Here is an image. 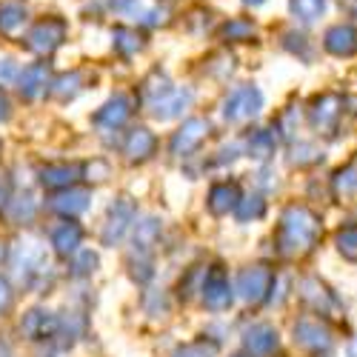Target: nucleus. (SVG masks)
<instances>
[{
    "label": "nucleus",
    "instance_id": "26",
    "mask_svg": "<svg viewBox=\"0 0 357 357\" xmlns=\"http://www.w3.org/2000/svg\"><path fill=\"white\" fill-rule=\"evenodd\" d=\"M49 86H52V95L57 100H72L83 89V75L80 72H69V75H61L57 80H52Z\"/></svg>",
    "mask_w": 357,
    "mask_h": 357
},
{
    "label": "nucleus",
    "instance_id": "22",
    "mask_svg": "<svg viewBox=\"0 0 357 357\" xmlns=\"http://www.w3.org/2000/svg\"><path fill=\"white\" fill-rule=\"evenodd\" d=\"M218 35H220L223 43H249L257 35V26H255L252 17H231L220 26Z\"/></svg>",
    "mask_w": 357,
    "mask_h": 357
},
{
    "label": "nucleus",
    "instance_id": "20",
    "mask_svg": "<svg viewBox=\"0 0 357 357\" xmlns=\"http://www.w3.org/2000/svg\"><path fill=\"white\" fill-rule=\"evenodd\" d=\"M80 241H83V229L75 220H63L61 226L52 231V246H54V252L61 255V257L75 255L77 246H80Z\"/></svg>",
    "mask_w": 357,
    "mask_h": 357
},
{
    "label": "nucleus",
    "instance_id": "5",
    "mask_svg": "<svg viewBox=\"0 0 357 357\" xmlns=\"http://www.w3.org/2000/svg\"><path fill=\"white\" fill-rule=\"evenodd\" d=\"M137 215V206L132 197L121 195L112 206H109V215H106V226H103V246H114L123 241V234L129 231L132 220Z\"/></svg>",
    "mask_w": 357,
    "mask_h": 357
},
{
    "label": "nucleus",
    "instance_id": "10",
    "mask_svg": "<svg viewBox=\"0 0 357 357\" xmlns=\"http://www.w3.org/2000/svg\"><path fill=\"white\" fill-rule=\"evenodd\" d=\"M132 117V98L129 95H114L112 100H106L98 114H95V126L98 129H121Z\"/></svg>",
    "mask_w": 357,
    "mask_h": 357
},
{
    "label": "nucleus",
    "instance_id": "32",
    "mask_svg": "<svg viewBox=\"0 0 357 357\" xmlns=\"http://www.w3.org/2000/svg\"><path fill=\"white\" fill-rule=\"evenodd\" d=\"M266 212V203L260 197H246L237 203V218L241 220H249V218H260Z\"/></svg>",
    "mask_w": 357,
    "mask_h": 357
},
{
    "label": "nucleus",
    "instance_id": "4",
    "mask_svg": "<svg viewBox=\"0 0 357 357\" xmlns=\"http://www.w3.org/2000/svg\"><path fill=\"white\" fill-rule=\"evenodd\" d=\"M263 109V95L260 89L246 83V86H237L234 92L226 98L223 103V117L231 123H243V121H252V117Z\"/></svg>",
    "mask_w": 357,
    "mask_h": 357
},
{
    "label": "nucleus",
    "instance_id": "37",
    "mask_svg": "<svg viewBox=\"0 0 357 357\" xmlns=\"http://www.w3.org/2000/svg\"><path fill=\"white\" fill-rule=\"evenodd\" d=\"M246 6H260V3H266V0H243Z\"/></svg>",
    "mask_w": 357,
    "mask_h": 357
},
{
    "label": "nucleus",
    "instance_id": "18",
    "mask_svg": "<svg viewBox=\"0 0 357 357\" xmlns=\"http://www.w3.org/2000/svg\"><path fill=\"white\" fill-rule=\"evenodd\" d=\"M26 23H29V9L23 6V0H0V35L15 38Z\"/></svg>",
    "mask_w": 357,
    "mask_h": 357
},
{
    "label": "nucleus",
    "instance_id": "28",
    "mask_svg": "<svg viewBox=\"0 0 357 357\" xmlns=\"http://www.w3.org/2000/svg\"><path fill=\"white\" fill-rule=\"evenodd\" d=\"M272 152H275V137H272L269 132H255V135L249 137V155H252V158L266 160Z\"/></svg>",
    "mask_w": 357,
    "mask_h": 357
},
{
    "label": "nucleus",
    "instance_id": "31",
    "mask_svg": "<svg viewBox=\"0 0 357 357\" xmlns=\"http://www.w3.org/2000/svg\"><path fill=\"white\" fill-rule=\"evenodd\" d=\"M98 269V255L95 252H77V257L72 260V278H86Z\"/></svg>",
    "mask_w": 357,
    "mask_h": 357
},
{
    "label": "nucleus",
    "instance_id": "1",
    "mask_svg": "<svg viewBox=\"0 0 357 357\" xmlns=\"http://www.w3.org/2000/svg\"><path fill=\"white\" fill-rule=\"evenodd\" d=\"M317 220L306 212V209H289L283 215L280 231H278V246L280 255L294 257V255H303L317 237Z\"/></svg>",
    "mask_w": 357,
    "mask_h": 357
},
{
    "label": "nucleus",
    "instance_id": "38",
    "mask_svg": "<svg viewBox=\"0 0 357 357\" xmlns=\"http://www.w3.org/2000/svg\"><path fill=\"white\" fill-rule=\"evenodd\" d=\"M3 255H6V249H3V243H0V260H3Z\"/></svg>",
    "mask_w": 357,
    "mask_h": 357
},
{
    "label": "nucleus",
    "instance_id": "36",
    "mask_svg": "<svg viewBox=\"0 0 357 357\" xmlns=\"http://www.w3.org/2000/svg\"><path fill=\"white\" fill-rule=\"evenodd\" d=\"M301 152H303V155H317L312 146H301ZM294 163H301V166H303V163H317V158H301V160H294Z\"/></svg>",
    "mask_w": 357,
    "mask_h": 357
},
{
    "label": "nucleus",
    "instance_id": "30",
    "mask_svg": "<svg viewBox=\"0 0 357 357\" xmlns=\"http://www.w3.org/2000/svg\"><path fill=\"white\" fill-rule=\"evenodd\" d=\"M9 218L12 223H29L35 218V203L32 197H20V200H9Z\"/></svg>",
    "mask_w": 357,
    "mask_h": 357
},
{
    "label": "nucleus",
    "instance_id": "25",
    "mask_svg": "<svg viewBox=\"0 0 357 357\" xmlns=\"http://www.w3.org/2000/svg\"><path fill=\"white\" fill-rule=\"evenodd\" d=\"M289 12H291V17H294L297 23L309 26V23H314V20L323 17L326 0H289Z\"/></svg>",
    "mask_w": 357,
    "mask_h": 357
},
{
    "label": "nucleus",
    "instance_id": "8",
    "mask_svg": "<svg viewBox=\"0 0 357 357\" xmlns=\"http://www.w3.org/2000/svg\"><path fill=\"white\" fill-rule=\"evenodd\" d=\"M269 286H272V272L266 266H249V269L241 272V280H237V291H241L246 303H260Z\"/></svg>",
    "mask_w": 357,
    "mask_h": 357
},
{
    "label": "nucleus",
    "instance_id": "27",
    "mask_svg": "<svg viewBox=\"0 0 357 357\" xmlns=\"http://www.w3.org/2000/svg\"><path fill=\"white\" fill-rule=\"evenodd\" d=\"M172 89V83H169V77L163 75V72H152L146 80H143V86H140V95L146 98V103H155L158 98H163L166 92Z\"/></svg>",
    "mask_w": 357,
    "mask_h": 357
},
{
    "label": "nucleus",
    "instance_id": "7",
    "mask_svg": "<svg viewBox=\"0 0 357 357\" xmlns=\"http://www.w3.org/2000/svg\"><path fill=\"white\" fill-rule=\"evenodd\" d=\"M200 291H203V303H206V309H212V312H223V309H229V306H231L229 278H226V272L220 269V266H215L212 272H206Z\"/></svg>",
    "mask_w": 357,
    "mask_h": 357
},
{
    "label": "nucleus",
    "instance_id": "6",
    "mask_svg": "<svg viewBox=\"0 0 357 357\" xmlns=\"http://www.w3.org/2000/svg\"><path fill=\"white\" fill-rule=\"evenodd\" d=\"M206 135H209V121H203V117H189V121L172 135V143H169L172 155L174 158H189L206 140Z\"/></svg>",
    "mask_w": 357,
    "mask_h": 357
},
{
    "label": "nucleus",
    "instance_id": "9",
    "mask_svg": "<svg viewBox=\"0 0 357 357\" xmlns=\"http://www.w3.org/2000/svg\"><path fill=\"white\" fill-rule=\"evenodd\" d=\"M323 49L335 57H351L357 54V26L351 23H335L332 29H326L323 35Z\"/></svg>",
    "mask_w": 357,
    "mask_h": 357
},
{
    "label": "nucleus",
    "instance_id": "12",
    "mask_svg": "<svg viewBox=\"0 0 357 357\" xmlns=\"http://www.w3.org/2000/svg\"><path fill=\"white\" fill-rule=\"evenodd\" d=\"M155 149H158V137L149 132V129L137 126V129H132V132L126 135L123 155H126L129 163H143V160H149V158L155 155Z\"/></svg>",
    "mask_w": 357,
    "mask_h": 357
},
{
    "label": "nucleus",
    "instance_id": "2",
    "mask_svg": "<svg viewBox=\"0 0 357 357\" xmlns=\"http://www.w3.org/2000/svg\"><path fill=\"white\" fill-rule=\"evenodd\" d=\"M12 266L20 283L32 286L38 278H43V272L49 269V257H46V246L38 237H23L12 252Z\"/></svg>",
    "mask_w": 357,
    "mask_h": 357
},
{
    "label": "nucleus",
    "instance_id": "24",
    "mask_svg": "<svg viewBox=\"0 0 357 357\" xmlns=\"http://www.w3.org/2000/svg\"><path fill=\"white\" fill-rule=\"evenodd\" d=\"M112 43H114V52L123 57H135L146 46L143 35H137V29H129V26H117L112 32Z\"/></svg>",
    "mask_w": 357,
    "mask_h": 357
},
{
    "label": "nucleus",
    "instance_id": "11",
    "mask_svg": "<svg viewBox=\"0 0 357 357\" xmlns=\"http://www.w3.org/2000/svg\"><path fill=\"white\" fill-rule=\"evenodd\" d=\"M112 9L123 17H132L137 23H146V26H158V23H166V12L158 9V6H149L146 0H112Z\"/></svg>",
    "mask_w": 357,
    "mask_h": 357
},
{
    "label": "nucleus",
    "instance_id": "3",
    "mask_svg": "<svg viewBox=\"0 0 357 357\" xmlns=\"http://www.w3.org/2000/svg\"><path fill=\"white\" fill-rule=\"evenodd\" d=\"M66 35H69V26L63 17H57V15H49V17H40L32 29H29V35H26V49L29 52H35L40 57L57 52L63 43H66Z\"/></svg>",
    "mask_w": 357,
    "mask_h": 357
},
{
    "label": "nucleus",
    "instance_id": "14",
    "mask_svg": "<svg viewBox=\"0 0 357 357\" xmlns=\"http://www.w3.org/2000/svg\"><path fill=\"white\" fill-rule=\"evenodd\" d=\"M243 346L252 357H269L278 349V332L272 329V326L257 323V326H252V329H246Z\"/></svg>",
    "mask_w": 357,
    "mask_h": 357
},
{
    "label": "nucleus",
    "instance_id": "34",
    "mask_svg": "<svg viewBox=\"0 0 357 357\" xmlns=\"http://www.w3.org/2000/svg\"><path fill=\"white\" fill-rule=\"evenodd\" d=\"M9 195H12V183H9L6 172H0V209L9 203Z\"/></svg>",
    "mask_w": 357,
    "mask_h": 357
},
{
    "label": "nucleus",
    "instance_id": "35",
    "mask_svg": "<svg viewBox=\"0 0 357 357\" xmlns=\"http://www.w3.org/2000/svg\"><path fill=\"white\" fill-rule=\"evenodd\" d=\"M12 117V103H9V98H6V92L0 89V123H6Z\"/></svg>",
    "mask_w": 357,
    "mask_h": 357
},
{
    "label": "nucleus",
    "instance_id": "23",
    "mask_svg": "<svg viewBox=\"0 0 357 357\" xmlns=\"http://www.w3.org/2000/svg\"><path fill=\"white\" fill-rule=\"evenodd\" d=\"M241 203V189L237 183H215L209 192V212L212 215H226Z\"/></svg>",
    "mask_w": 357,
    "mask_h": 357
},
{
    "label": "nucleus",
    "instance_id": "33",
    "mask_svg": "<svg viewBox=\"0 0 357 357\" xmlns=\"http://www.w3.org/2000/svg\"><path fill=\"white\" fill-rule=\"evenodd\" d=\"M12 301H15V294H12V286L6 278H0V314H6L12 309Z\"/></svg>",
    "mask_w": 357,
    "mask_h": 357
},
{
    "label": "nucleus",
    "instance_id": "29",
    "mask_svg": "<svg viewBox=\"0 0 357 357\" xmlns=\"http://www.w3.org/2000/svg\"><path fill=\"white\" fill-rule=\"evenodd\" d=\"M215 354H218V343L212 340H195L174 351V357H215Z\"/></svg>",
    "mask_w": 357,
    "mask_h": 357
},
{
    "label": "nucleus",
    "instance_id": "21",
    "mask_svg": "<svg viewBox=\"0 0 357 357\" xmlns=\"http://www.w3.org/2000/svg\"><path fill=\"white\" fill-rule=\"evenodd\" d=\"M309 117H312V126L314 129H332L335 121L340 117V98L337 95L317 98L314 106H312V112H309Z\"/></svg>",
    "mask_w": 357,
    "mask_h": 357
},
{
    "label": "nucleus",
    "instance_id": "19",
    "mask_svg": "<svg viewBox=\"0 0 357 357\" xmlns=\"http://www.w3.org/2000/svg\"><path fill=\"white\" fill-rule=\"evenodd\" d=\"M80 172H83V166L80 163H61V166H46L43 172H40V183L46 186V189H69L77 177H80Z\"/></svg>",
    "mask_w": 357,
    "mask_h": 357
},
{
    "label": "nucleus",
    "instance_id": "16",
    "mask_svg": "<svg viewBox=\"0 0 357 357\" xmlns=\"http://www.w3.org/2000/svg\"><path fill=\"white\" fill-rule=\"evenodd\" d=\"M20 332L32 340H46V337H54L57 335V317L43 312V309H35L29 312L23 320H20Z\"/></svg>",
    "mask_w": 357,
    "mask_h": 357
},
{
    "label": "nucleus",
    "instance_id": "15",
    "mask_svg": "<svg viewBox=\"0 0 357 357\" xmlns=\"http://www.w3.org/2000/svg\"><path fill=\"white\" fill-rule=\"evenodd\" d=\"M89 200H92V192L69 186V189H61V192L52 197V209L57 215H63V218H75V215H80V212L89 209Z\"/></svg>",
    "mask_w": 357,
    "mask_h": 357
},
{
    "label": "nucleus",
    "instance_id": "13",
    "mask_svg": "<svg viewBox=\"0 0 357 357\" xmlns=\"http://www.w3.org/2000/svg\"><path fill=\"white\" fill-rule=\"evenodd\" d=\"M195 100V95L189 92V89H169V92L163 98H158L155 103H149L152 106V114L158 117V121H172V117H177L183 109H189V103Z\"/></svg>",
    "mask_w": 357,
    "mask_h": 357
},
{
    "label": "nucleus",
    "instance_id": "17",
    "mask_svg": "<svg viewBox=\"0 0 357 357\" xmlns=\"http://www.w3.org/2000/svg\"><path fill=\"white\" fill-rule=\"evenodd\" d=\"M17 86H20V95L26 100H35L46 92V86H49V66L46 63H32V66H26L20 75H17Z\"/></svg>",
    "mask_w": 357,
    "mask_h": 357
}]
</instances>
